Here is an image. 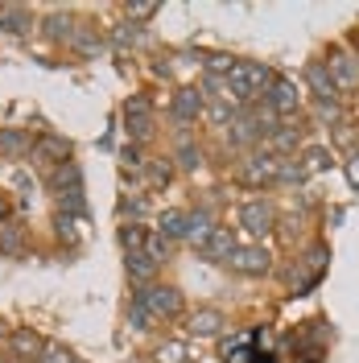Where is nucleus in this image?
<instances>
[{"label": "nucleus", "mask_w": 359, "mask_h": 363, "mask_svg": "<svg viewBox=\"0 0 359 363\" xmlns=\"http://www.w3.org/2000/svg\"><path fill=\"white\" fill-rule=\"evenodd\" d=\"M0 219H4V199H0Z\"/></svg>", "instance_id": "obj_40"}, {"label": "nucleus", "mask_w": 359, "mask_h": 363, "mask_svg": "<svg viewBox=\"0 0 359 363\" xmlns=\"http://www.w3.org/2000/svg\"><path fill=\"white\" fill-rule=\"evenodd\" d=\"M326 70H331V79H335L338 91H355L359 87V62L347 54V50H335L331 62H326Z\"/></svg>", "instance_id": "obj_8"}, {"label": "nucleus", "mask_w": 359, "mask_h": 363, "mask_svg": "<svg viewBox=\"0 0 359 363\" xmlns=\"http://www.w3.org/2000/svg\"><path fill=\"white\" fill-rule=\"evenodd\" d=\"M124 269H128V277H133V281H140V289H145V285H153V272H158V264H153L145 252H133V256H124Z\"/></svg>", "instance_id": "obj_14"}, {"label": "nucleus", "mask_w": 359, "mask_h": 363, "mask_svg": "<svg viewBox=\"0 0 359 363\" xmlns=\"http://www.w3.org/2000/svg\"><path fill=\"white\" fill-rule=\"evenodd\" d=\"M158 359L161 363H190V351L182 342H165V347H158Z\"/></svg>", "instance_id": "obj_24"}, {"label": "nucleus", "mask_w": 359, "mask_h": 363, "mask_svg": "<svg viewBox=\"0 0 359 363\" xmlns=\"http://www.w3.org/2000/svg\"><path fill=\"white\" fill-rule=\"evenodd\" d=\"M227 264L236 272H244V277H265L272 269V252L260 248V244H248V248H236V256Z\"/></svg>", "instance_id": "obj_6"}, {"label": "nucleus", "mask_w": 359, "mask_h": 363, "mask_svg": "<svg viewBox=\"0 0 359 363\" xmlns=\"http://www.w3.org/2000/svg\"><path fill=\"white\" fill-rule=\"evenodd\" d=\"M281 165H285V157H277V153H252V157L244 161V169H240V178L248 182V186H269V182H281Z\"/></svg>", "instance_id": "obj_3"}, {"label": "nucleus", "mask_w": 359, "mask_h": 363, "mask_svg": "<svg viewBox=\"0 0 359 363\" xmlns=\"http://www.w3.org/2000/svg\"><path fill=\"white\" fill-rule=\"evenodd\" d=\"M231 67H236V58H227V54H211V58H206V70H211V74H231Z\"/></svg>", "instance_id": "obj_28"}, {"label": "nucleus", "mask_w": 359, "mask_h": 363, "mask_svg": "<svg viewBox=\"0 0 359 363\" xmlns=\"http://www.w3.org/2000/svg\"><path fill=\"white\" fill-rule=\"evenodd\" d=\"M302 161H310V169H326V165H331V157H326L322 149H310V153H306Z\"/></svg>", "instance_id": "obj_37"}, {"label": "nucleus", "mask_w": 359, "mask_h": 363, "mask_svg": "<svg viewBox=\"0 0 359 363\" xmlns=\"http://www.w3.org/2000/svg\"><path fill=\"white\" fill-rule=\"evenodd\" d=\"M158 13V4H128V17H136V21H149Z\"/></svg>", "instance_id": "obj_35"}, {"label": "nucleus", "mask_w": 359, "mask_h": 363, "mask_svg": "<svg viewBox=\"0 0 359 363\" xmlns=\"http://www.w3.org/2000/svg\"><path fill=\"white\" fill-rule=\"evenodd\" d=\"M25 149H29V133H21V128L0 133V153H25Z\"/></svg>", "instance_id": "obj_20"}, {"label": "nucleus", "mask_w": 359, "mask_h": 363, "mask_svg": "<svg viewBox=\"0 0 359 363\" xmlns=\"http://www.w3.org/2000/svg\"><path fill=\"white\" fill-rule=\"evenodd\" d=\"M178 161H182V169H199V149L186 140V145L178 149Z\"/></svg>", "instance_id": "obj_31"}, {"label": "nucleus", "mask_w": 359, "mask_h": 363, "mask_svg": "<svg viewBox=\"0 0 359 363\" xmlns=\"http://www.w3.org/2000/svg\"><path fill=\"white\" fill-rule=\"evenodd\" d=\"M38 363H74V359H70V351H62V347H45Z\"/></svg>", "instance_id": "obj_33"}, {"label": "nucleus", "mask_w": 359, "mask_h": 363, "mask_svg": "<svg viewBox=\"0 0 359 363\" xmlns=\"http://www.w3.org/2000/svg\"><path fill=\"white\" fill-rule=\"evenodd\" d=\"M302 108V87L293 83V79H272V87H269V112L272 116H293Z\"/></svg>", "instance_id": "obj_7"}, {"label": "nucleus", "mask_w": 359, "mask_h": 363, "mask_svg": "<svg viewBox=\"0 0 359 363\" xmlns=\"http://www.w3.org/2000/svg\"><path fill=\"white\" fill-rule=\"evenodd\" d=\"M343 169H347V182H351V186H355V190H359V153H351V157H347V165H343Z\"/></svg>", "instance_id": "obj_38"}, {"label": "nucleus", "mask_w": 359, "mask_h": 363, "mask_svg": "<svg viewBox=\"0 0 359 363\" xmlns=\"http://www.w3.org/2000/svg\"><path fill=\"white\" fill-rule=\"evenodd\" d=\"M211 231H215V223H211L206 215H190V231H186V240H190L194 248H202V244L211 240Z\"/></svg>", "instance_id": "obj_19"}, {"label": "nucleus", "mask_w": 359, "mask_h": 363, "mask_svg": "<svg viewBox=\"0 0 359 363\" xmlns=\"http://www.w3.org/2000/svg\"><path fill=\"white\" fill-rule=\"evenodd\" d=\"M120 244H124V256H133V252H145V244H149V227L124 223V227H120Z\"/></svg>", "instance_id": "obj_16"}, {"label": "nucleus", "mask_w": 359, "mask_h": 363, "mask_svg": "<svg viewBox=\"0 0 359 363\" xmlns=\"http://www.w3.org/2000/svg\"><path fill=\"white\" fill-rule=\"evenodd\" d=\"M170 248H174V244H170V240H165L161 231H149V244H145V256H149L153 264H161V260L170 256Z\"/></svg>", "instance_id": "obj_22"}, {"label": "nucleus", "mask_w": 359, "mask_h": 363, "mask_svg": "<svg viewBox=\"0 0 359 363\" xmlns=\"http://www.w3.org/2000/svg\"><path fill=\"white\" fill-rule=\"evenodd\" d=\"M45 29H50L54 38H62V33H70V17H67V13H54V17L45 21Z\"/></svg>", "instance_id": "obj_32"}, {"label": "nucleus", "mask_w": 359, "mask_h": 363, "mask_svg": "<svg viewBox=\"0 0 359 363\" xmlns=\"http://www.w3.org/2000/svg\"><path fill=\"white\" fill-rule=\"evenodd\" d=\"M124 165H140V153L136 149H124Z\"/></svg>", "instance_id": "obj_39"}, {"label": "nucleus", "mask_w": 359, "mask_h": 363, "mask_svg": "<svg viewBox=\"0 0 359 363\" xmlns=\"http://www.w3.org/2000/svg\"><path fill=\"white\" fill-rule=\"evenodd\" d=\"M74 45H79L83 54H95V50H99V38H95V33H79V38H74Z\"/></svg>", "instance_id": "obj_36"}, {"label": "nucleus", "mask_w": 359, "mask_h": 363, "mask_svg": "<svg viewBox=\"0 0 359 363\" xmlns=\"http://www.w3.org/2000/svg\"><path fill=\"white\" fill-rule=\"evenodd\" d=\"M170 178H174V165H170V161H153V165H149V182H153V186H165Z\"/></svg>", "instance_id": "obj_27"}, {"label": "nucleus", "mask_w": 359, "mask_h": 363, "mask_svg": "<svg viewBox=\"0 0 359 363\" xmlns=\"http://www.w3.org/2000/svg\"><path fill=\"white\" fill-rule=\"evenodd\" d=\"M202 104H206V95H202V91L182 87L178 95H174V120H182V124L199 120V116H202Z\"/></svg>", "instance_id": "obj_11"}, {"label": "nucleus", "mask_w": 359, "mask_h": 363, "mask_svg": "<svg viewBox=\"0 0 359 363\" xmlns=\"http://www.w3.org/2000/svg\"><path fill=\"white\" fill-rule=\"evenodd\" d=\"M223 330V314L219 310H199V314H190V335H219Z\"/></svg>", "instance_id": "obj_15"}, {"label": "nucleus", "mask_w": 359, "mask_h": 363, "mask_svg": "<svg viewBox=\"0 0 359 363\" xmlns=\"http://www.w3.org/2000/svg\"><path fill=\"white\" fill-rule=\"evenodd\" d=\"M236 248H240V244H236V231H231V227H215V231H211V240H206V244H202V256H206V260H231V256H236Z\"/></svg>", "instance_id": "obj_9"}, {"label": "nucleus", "mask_w": 359, "mask_h": 363, "mask_svg": "<svg viewBox=\"0 0 359 363\" xmlns=\"http://www.w3.org/2000/svg\"><path fill=\"white\" fill-rule=\"evenodd\" d=\"M116 45H136L140 42V25H133V21H124V25H116Z\"/></svg>", "instance_id": "obj_26"}, {"label": "nucleus", "mask_w": 359, "mask_h": 363, "mask_svg": "<svg viewBox=\"0 0 359 363\" xmlns=\"http://www.w3.org/2000/svg\"><path fill=\"white\" fill-rule=\"evenodd\" d=\"M272 223H277V215H272V206L265 203V199H248V203L240 206V227H244V235H252V240L269 235Z\"/></svg>", "instance_id": "obj_4"}, {"label": "nucleus", "mask_w": 359, "mask_h": 363, "mask_svg": "<svg viewBox=\"0 0 359 363\" xmlns=\"http://www.w3.org/2000/svg\"><path fill=\"white\" fill-rule=\"evenodd\" d=\"M0 25L9 33H29V13L25 9H0Z\"/></svg>", "instance_id": "obj_21"}, {"label": "nucleus", "mask_w": 359, "mask_h": 363, "mask_svg": "<svg viewBox=\"0 0 359 363\" xmlns=\"http://www.w3.org/2000/svg\"><path fill=\"white\" fill-rule=\"evenodd\" d=\"M136 306H145L153 322H165V318H178L182 314V294L174 285H145V289H136L133 297Z\"/></svg>", "instance_id": "obj_2"}, {"label": "nucleus", "mask_w": 359, "mask_h": 363, "mask_svg": "<svg viewBox=\"0 0 359 363\" xmlns=\"http://www.w3.org/2000/svg\"><path fill=\"white\" fill-rule=\"evenodd\" d=\"M306 178H310V165H302V161H285L281 165V186H297Z\"/></svg>", "instance_id": "obj_23"}, {"label": "nucleus", "mask_w": 359, "mask_h": 363, "mask_svg": "<svg viewBox=\"0 0 359 363\" xmlns=\"http://www.w3.org/2000/svg\"><path fill=\"white\" fill-rule=\"evenodd\" d=\"M54 227H58V235H62V240H74V235H79V231H74V215H67V211H58Z\"/></svg>", "instance_id": "obj_30"}, {"label": "nucleus", "mask_w": 359, "mask_h": 363, "mask_svg": "<svg viewBox=\"0 0 359 363\" xmlns=\"http://www.w3.org/2000/svg\"><path fill=\"white\" fill-rule=\"evenodd\" d=\"M158 231L170 240V244H174V240H186V231H190V215H186V211H161Z\"/></svg>", "instance_id": "obj_13"}, {"label": "nucleus", "mask_w": 359, "mask_h": 363, "mask_svg": "<svg viewBox=\"0 0 359 363\" xmlns=\"http://www.w3.org/2000/svg\"><path fill=\"white\" fill-rule=\"evenodd\" d=\"M33 157L42 161V165H62V161H70V145L62 140V136H42L38 145H33Z\"/></svg>", "instance_id": "obj_12"}, {"label": "nucleus", "mask_w": 359, "mask_h": 363, "mask_svg": "<svg viewBox=\"0 0 359 363\" xmlns=\"http://www.w3.org/2000/svg\"><path fill=\"white\" fill-rule=\"evenodd\" d=\"M128 322H133L136 330H149V326H153V314H149L145 306H136V301H133V310H128Z\"/></svg>", "instance_id": "obj_29"}, {"label": "nucleus", "mask_w": 359, "mask_h": 363, "mask_svg": "<svg viewBox=\"0 0 359 363\" xmlns=\"http://www.w3.org/2000/svg\"><path fill=\"white\" fill-rule=\"evenodd\" d=\"M272 79H277V74H272L265 62H236L231 74L223 79L227 99H236V104H256V99L272 87Z\"/></svg>", "instance_id": "obj_1"}, {"label": "nucleus", "mask_w": 359, "mask_h": 363, "mask_svg": "<svg viewBox=\"0 0 359 363\" xmlns=\"http://www.w3.org/2000/svg\"><path fill=\"white\" fill-rule=\"evenodd\" d=\"M145 211H149V203H145V199H124V203H120V215H136V219H140Z\"/></svg>", "instance_id": "obj_34"}, {"label": "nucleus", "mask_w": 359, "mask_h": 363, "mask_svg": "<svg viewBox=\"0 0 359 363\" xmlns=\"http://www.w3.org/2000/svg\"><path fill=\"white\" fill-rule=\"evenodd\" d=\"M223 363H252V335L223 339Z\"/></svg>", "instance_id": "obj_17"}, {"label": "nucleus", "mask_w": 359, "mask_h": 363, "mask_svg": "<svg viewBox=\"0 0 359 363\" xmlns=\"http://www.w3.org/2000/svg\"><path fill=\"white\" fill-rule=\"evenodd\" d=\"M0 252L4 256H17L21 252V227H4L0 231Z\"/></svg>", "instance_id": "obj_25"}, {"label": "nucleus", "mask_w": 359, "mask_h": 363, "mask_svg": "<svg viewBox=\"0 0 359 363\" xmlns=\"http://www.w3.org/2000/svg\"><path fill=\"white\" fill-rule=\"evenodd\" d=\"M13 351H17V355H25V359H42L45 342L38 339L33 330H17V335H13Z\"/></svg>", "instance_id": "obj_18"}, {"label": "nucleus", "mask_w": 359, "mask_h": 363, "mask_svg": "<svg viewBox=\"0 0 359 363\" xmlns=\"http://www.w3.org/2000/svg\"><path fill=\"white\" fill-rule=\"evenodd\" d=\"M306 83L314 87L318 104H338V87H335V79H331V70H326V62H310L306 67Z\"/></svg>", "instance_id": "obj_10"}, {"label": "nucleus", "mask_w": 359, "mask_h": 363, "mask_svg": "<svg viewBox=\"0 0 359 363\" xmlns=\"http://www.w3.org/2000/svg\"><path fill=\"white\" fill-rule=\"evenodd\" d=\"M124 133L133 136V140H149L153 136V108H149L145 95H133L124 104Z\"/></svg>", "instance_id": "obj_5"}]
</instances>
